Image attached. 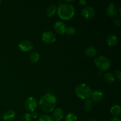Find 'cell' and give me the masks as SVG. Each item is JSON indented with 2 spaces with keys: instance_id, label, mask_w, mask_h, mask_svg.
<instances>
[{
  "instance_id": "1",
  "label": "cell",
  "mask_w": 121,
  "mask_h": 121,
  "mask_svg": "<svg viewBox=\"0 0 121 121\" xmlns=\"http://www.w3.org/2000/svg\"><path fill=\"white\" fill-rule=\"evenodd\" d=\"M57 104V98L51 93H47L40 98L39 105L43 111L46 113L52 112L55 109Z\"/></svg>"
},
{
  "instance_id": "2",
  "label": "cell",
  "mask_w": 121,
  "mask_h": 121,
  "mask_svg": "<svg viewBox=\"0 0 121 121\" xmlns=\"http://www.w3.org/2000/svg\"><path fill=\"white\" fill-rule=\"evenodd\" d=\"M58 15L63 20H69L73 17L75 14V8L70 4L63 3L59 4L57 8Z\"/></svg>"
},
{
  "instance_id": "3",
  "label": "cell",
  "mask_w": 121,
  "mask_h": 121,
  "mask_svg": "<svg viewBox=\"0 0 121 121\" xmlns=\"http://www.w3.org/2000/svg\"><path fill=\"white\" fill-rule=\"evenodd\" d=\"M74 92L78 98L83 100H86L91 98L92 90L87 84L80 83L75 87Z\"/></svg>"
},
{
  "instance_id": "4",
  "label": "cell",
  "mask_w": 121,
  "mask_h": 121,
  "mask_svg": "<svg viewBox=\"0 0 121 121\" xmlns=\"http://www.w3.org/2000/svg\"><path fill=\"white\" fill-rule=\"evenodd\" d=\"M96 66L102 71H106L111 67V62L108 57L105 56H99L95 60Z\"/></svg>"
},
{
  "instance_id": "5",
  "label": "cell",
  "mask_w": 121,
  "mask_h": 121,
  "mask_svg": "<svg viewBox=\"0 0 121 121\" xmlns=\"http://www.w3.org/2000/svg\"><path fill=\"white\" fill-rule=\"evenodd\" d=\"M38 106V102L34 97H29L26 100L24 103V108L26 111L28 112H31L35 111Z\"/></svg>"
},
{
  "instance_id": "6",
  "label": "cell",
  "mask_w": 121,
  "mask_h": 121,
  "mask_svg": "<svg viewBox=\"0 0 121 121\" xmlns=\"http://www.w3.org/2000/svg\"><path fill=\"white\" fill-rule=\"evenodd\" d=\"M41 39L43 41L46 43L52 44L54 43L56 40V36L54 33L47 31L43 33L41 35Z\"/></svg>"
},
{
  "instance_id": "7",
  "label": "cell",
  "mask_w": 121,
  "mask_h": 121,
  "mask_svg": "<svg viewBox=\"0 0 121 121\" xmlns=\"http://www.w3.org/2000/svg\"><path fill=\"white\" fill-rule=\"evenodd\" d=\"M33 43L32 41L28 40H21L18 44V47L22 52H30L33 48Z\"/></svg>"
},
{
  "instance_id": "8",
  "label": "cell",
  "mask_w": 121,
  "mask_h": 121,
  "mask_svg": "<svg viewBox=\"0 0 121 121\" xmlns=\"http://www.w3.org/2000/svg\"><path fill=\"white\" fill-rule=\"evenodd\" d=\"M82 16L85 19H92L95 15V10L92 7H85L81 12Z\"/></svg>"
},
{
  "instance_id": "9",
  "label": "cell",
  "mask_w": 121,
  "mask_h": 121,
  "mask_svg": "<svg viewBox=\"0 0 121 121\" xmlns=\"http://www.w3.org/2000/svg\"><path fill=\"white\" fill-rule=\"evenodd\" d=\"M92 99V101L94 102L95 103H99L103 100L104 98V95L102 91L100 90H95L94 91H92V94L91 96Z\"/></svg>"
},
{
  "instance_id": "10",
  "label": "cell",
  "mask_w": 121,
  "mask_h": 121,
  "mask_svg": "<svg viewBox=\"0 0 121 121\" xmlns=\"http://www.w3.org/2000/svg\"><path fill=\"white\" fill-rule=\"evenodd\" d=\"M54 28L55 31L58 34H63L66 33L67 27L64 24V22L60 21H56L55 24H54Z\"/></svg>"
},
{
  "instance_id": "11",
  "label": "cell",
  "mask_w": 121,
  "mask_h": 121,
  "mask_svg": "<svg viewBox=\"0 0 121 121\" xmlns=\"http://www.w3.org/2000/svg\"><path fill=\"white\" fill-rule=\"evenodd\" d=\"M106 13L110 17H115L117 15L118 13V8L117 5L113 3L109 4L106 7Z\"/></svg>"
},
{
  "instance_id": "12",
  "label": "cell",
  "mask_w": 121,
  "mask_h": 121,
  "mask_svg": "<svg viewBox=\"0 0 121 121\" xmlns=\"http://www.w3.org/2000/svg\"><path fill=\"white\" fill-rule=\"evenodd\" d=\"M53 119L54 121H60L62 120L63 118H64V113L63 110L61 108H58L54 109V111H53Z\"/></svg>"
},
{
  "instance_id": "13",
  "label": "cell",
  "mask_w": 121,
  "mask_h": 121,
  "mask_svg": "<svg viewBox=\"0 0 121 121\" xmlns=\"http://www.w3.org/2000/svg\"><path fill=\"white\" fill-rule=\"evenodd\" d=\"M106 43L108 46H111V47L117 46L118 43V37L115 34H110L107 37Z\"/></svg>"
},
{
  "instance_id": "14",
  "label": "cell",
  "mask_w": 121,
  "mask_h": 121,
  "mask_svg": "<svg viewBox=\"0 0 121 121\" xmlns=\"http://www.w3.org/2000/svg\"><path fill=\"white\" fill-rule=\"evenodd\" d=\"M15 117V112L13 110H7L3 114V119L5 121H11Z\"/></svg>"
},
{
  "instance_id": "15",
  "label": "cell",
  "mask_w": 121,
  "mask_h": 121,
  "mask_svg": "<svg viewBox=\"0 0 121 121\" xmlns=\"http://www.w3.org/2000/svg\"><path fill=\"white\" fill-rule=\"evenodd\" d=\"M85 54L87 57L90 58L93 57L97 54V50L94 47H89L85 49Z\"/></svg>"
},
{
  "instance_id": "16",
  "label": "cell",
  "mask_w": 121,
  "mask_h": 121,
  "mask_svg": "<svg viewBox=\"0 0 121 121\" xmlns=\"http://www.w3.org/2000/svg\"><path fill=\"white\" fill-rule=\"evenodd\" d=\"M110 113L114 117H117L121 114V108L119 105H115L110 109Z\"/></svg>"
},
{
  "instance_id": "17",
  "label": "cell",
  "mask_w": 121,
  "mask_h": 121,
  "mask_svg": "<svg viewBox=\"0 0 121 121\" xmlns=\"http://www.w3.org/2000/svg\"><path fill=\"white\" fill-rule=\"evenodd\" d=\"M57 12V7L55 5H49L46 9V15L48 17H51L53 16Z\"/></svg>"
},
{
  "instance_id": "18",
  "label": "cell",
  "mask_w": 121,
  "mask_h": 121,
  "mask_svg": "<svg viewBox=\"0 0 121 121\" xmlns=\"http://www.w3.org/2000/svg\"><path fill=\"white\" fill-rule=\"evenodd\" d=\"M30 60L33 63H36L39 61L40 58V54L37 52H33L30 54Z\"/></svg>"
},
{
  "instance_id": "19",
  "label": "cell",
  "mask_w": 121,
  "mask_h": 121,
  "mask_svg": "<svg viewBox=\"0 0 121 121\" xmlns=\"http://www.w3.org/2000/svg\"><path fill=\"white\" fill-rule=\"evenodd\" d=\"M104 79L106 82L108 83H112L115 80V77L112 73H107L104 75Z\"/></svg>"
},
{
  "instance_id": "20",
  "label": "cell",
  "mask_w": 121,
  "mask_h": 121,
  "mask_svg": "<svg viewBox=\"0 0 121 121\" xmlns=\"http://www.w3.org/2000/svg\"><path fill=\"white\" fill-rule=\"evenodd\" d=\"M78 118H77L76 115L74 113L70 112L68 113L65 117V121H77Z\"/></svg>"
},
{
  "instance_id": "21",
  "label": "cell",
  "mask_w": 121,
  "mask_h": 121,
  "mask_svg": "<svg viewBox=\"0 0 121 121\" xmlns=\"http://www.w3.org/2000/svg\"><path fill=\"white\" fill-rule=\"evenodd\" d=\"M84 108L86 111H91L93 108V102L89 99H86L84 104Z\"/></svg>"
},
{
  "instance_id": "22",
  "label": "cell",
  "mask_w": 121,
  "mask_h": 121,
  "mask_svg": "<svg viewBox=\"0 0 121 121\" xmlns=\"http://www.w3.org/2000/svg\"><path fill=\"white\" fill-rule=\"evenodd\" d=\"M38 121H54L52 117L47 114H43L39 117Z\"/></svg>"
},
{
  "instance_id": "23",
  "label": "cell",
  "mask_w": 121,
  "mask_h": 121,
  "mask_svg": "<svg viewBox=\"0 0 121 121\" xmlns=\"http://www.w3.org/2000/svg\"><path fill=\"white\" fill-rule=\"evenodd\" d=\"M67 35L72 36V35H74L76 34V30L74 27H67L66 30V33Z\"/></svg>"
},
{
  "instance_id": "24",
  "label": "cell",
  "mask_w": 121,
  "mask_h": 121,
  "mask_svg": "<svg viewBox=\"0 0 121 121\" xmlns=\"http://www.w3.org/2000/svg\"><path fill=\"white\" fill-rule=\"evenodd\" d=\"M31 114L29 113H25L22 117L21 121H31Z\"/></svg>"
},
{
  "instance_id": "25",
  "label": "cell",
  "mask_w": 121,
  "mask_h": 121,
  "mask_svg": "<svg viewBox=\"0 0 121 121\" xmlns=\"http://www.w3.org/2000/svg\"><path fill=\"white\" fill-rule=\"evenodd\" d=\"M113 23H114L115 26L116 27H119L121 24V21L119 18H115L114 20H113Z\"/></svg>"
},
{
  "instance_id": "26",
  "label": "cell",
  "mask_w": 121,
  "mask_h": 121,
  "mask_svg": "<svg viewBox=\"0 0 121 121\" xmlns=\"http://www.w3.org/2000/svg\"><path fill=\"white\" fill-rule=\"evenodd\" d=\"M115 74H116V76H117V78L118 79V80L119 81H121V70L118 69L116 70L115 72Z\"/></svg>"
},
{
  "instance_id": "27",
  "label": "cell",
  "mask_w": 121,
  "mask_h": 121,
  "mask_svg": "<svg viewBox=\"0 0 121 121\" xmlns=\"http://www.w3.org/2000/svg\"><path fill=\"white\" fill-rule=\"evenodd\" d=\"M30 114H31V118H34V119L37 118V113L36 112H35V111L31 112Z\"/></svg>"
},
{
  "instance_id": "28",
  "label": "cell",
  "mask_w": 121,
  "mask_h": 121,
  "mask_svg": "<svg viewBox=\"0 0 121 121\" xmlns=\"http://www.w3.org/2000/svg\"><path fill=\"white\" fill-rule=\"evenodd\" d=\"M79 4L80 5H85L86 4V1H85V0H80L79 1Z\"/></svg>"
},
{
  "instance_id": "29",
  "label": "cell",
  "mask_w": 121,
  "mask_h": 121,
  "mask_svg": "<svg viewBox=\"0 0 121 121\" xmlns=\"http://www.w3.org/2000/svg\"><path fill=\"white\" fill-rule=\"evenodd\" d=\"M110 121H121V120L119 118H117V117H114V118H113L112 119H111Z\"/></svg>"
},
{
  "instance_id": "30",
  "label": "cell",
  "mask_w": 121,
  "mask_h": 121,
  "mask_svg": "<svg viewBox=\"0 0 121 121\" xmlns=\"http://www.w3.org/2000/svg\"><path fill=\"white\" fill-rule=\"evenodd\" d=\"M90 121H98L96 120V119H92V120H91Z\"/></svg>"
},
{
  "instance_id": "31",
  "label": "cell",
  "mask_w": 121,
  "mask_h": 121,
  "mask_svg": "<svg viewBox=\"0 0 121 121\" xmlns=\"http://www.w3.org/2000/svg\"><path fill=\"white\" fill-rule=\"evenodd\" d=\"M1 4V0H0V4Z\"/></svg>"
}]
</instances>
